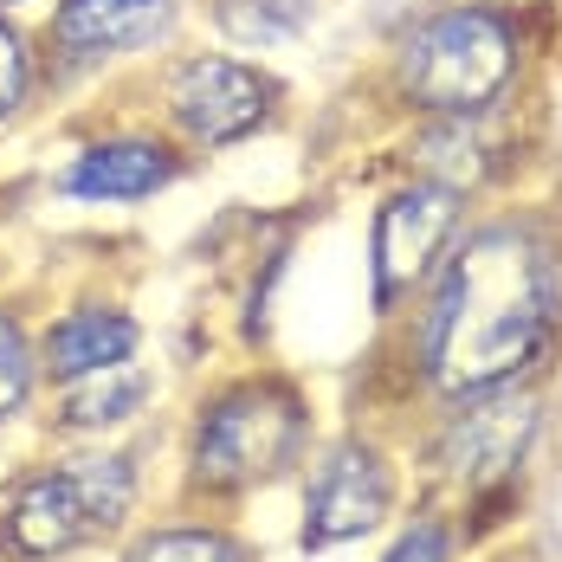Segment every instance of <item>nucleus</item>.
Returning a JSON list of instances; mask_svg holds the SVG:
<instances>
[{
    "label": "nucleus",
    "instance_id": "6ab92c4d",
    "mask_svg": "<svg viewBox=\"0 0 562 562\" xmlns=\"http://www.w3.org/2000/svg\"><path fill=\"white\" fill-rule=\"evenodd\" d=\"M0 7H7V0H0Z\"/></svg>",
    "mask_w": 562,
    "mask_h": 562
},
{
    "label": "nucleus",
    "instance_id": "6e6552de",
    "mask_svg": "<svg viewBox=\"0 0 562 562\" xmlns=\"http://www.w3.org/2000/svg\"><path fill=\"white\" fill-rule=\"evenodd\" d=\"M272 111V85L239 58H188L169 85V116L188 143H239Z\"/></svg>",
    "mask_w": 562,
    "mask_h": 562
},
{
    "label": "nucleus",
    "instance_id": "20e7f679",
    "mask_svg": "<svg viewBox=\"0 0 562 562\" xmlns=\"http://www.w3.org/2000/svg\"><path fill=\"white\" fill-rule=\"evenodd\" d=\"M297 452H304V401L284 382H246V389H226L214 407H201V427H194L201 485L239 492V485L279 479Z\"/></svg>",
    "mask_w": 562,
    "mask_h": 562
},
{
    "label": "nucleus",
    "instance_id": "7ed1b4c3",
    "mask_svg": "<svg viewBox=\"0 0 562 562\" xmlns=\"http://www.w3.org/2000/svg\"><path fill=\"white\" fill-rule=\"evenodd\" d=\"M136 498V472L130 459H71L53 465L40 479L20 485V498L7 505L0 524V543L7 557H58V550H78L91 537H104L111 524H123V510Z\"/></svg>",
    "mask_w": 562,
    "mask_h": 562
},
{
    "label": "nucleus",
    "instance_id": "dca6fc26",
    "mask_svg": "<svg viewBox=\"0 0 562 562\" xmlns=\"http://www.w3.org/2000/svg\"><path fill=\"white\" fill-rule=\"evenodd\" d=\"M33 394V349L20 337V324L0 311V420L20 414V401Z\"/></svg>",
    "mask_w": 562,
    "mask_h": 562
},
{
    "label": "nucleus",
    "instance_id": "4468645a",
    "mask_svg": "<svg viewBox=\"0 0 562 562\" xmlns=\"http://www.w3.org/2000/svg\"><path fill=\"white\" fill-rule=\"evenodd\" d=\"M317 0H221V26L239 46H279L311 26Z\"/></svg>",
    "mask_w": 562,
    "mask_h": 562
},
{
    "label": "nucleus",
    "instance_id": "1a4fd4ad",
    "mask_svg": "<svg viewBox=\"0 0 562 562\" xmlns=\"http://www.w3.org/2000/svg\"><path fill=\"white\" fill-rule=\"evenodd\" d=\"M169 33H175V0H65L46 40L65 65H98V58L143 53Z\"/></svg>",
    "mask_w": 562,
    "mask_h": 562
},
{
    "label": "nucleus",
    "instance_id": "a211bd4d",
    "mask_svg": "<svg viewBox=\"0 0 562 562\" xmlns=\"http://www.w3.org/2000/svg\"><path fill=\"white\" fill-rule=\"evenodd\" d=\"M20 91H26V53H20V40H13V26L0 20V116L20 104Z\"/></svg>",
    "mask_w": 562,
    "mask_h": 562
},
{
    "label": "nucleus",
    "instance_id": "423d86ee",
    "mask_svg": "<svg viewBox=\"0 0 562 562\" xmlns=\"http://www.w3.org/2000/svg\"><path fill=\"white\" fill-rule=\"evenodd\" d=\"M452 233H459V188L414 181V188L382 201V214H375V304L382 311H394L434 272V259L447 252Z\"/></svg>",
    "mask_w": 562,
    "mask_h": 562
},
{
    "label": "nucleus",
    "instance_id": "9d476101",
    "mask_svg": "<svg viewBox=\"0 0 562 562\" xmlns=\"http://www.w3.org/2000/svg\"><path fill=\"white\" fill-rule=\"evenodd\" d=\"M175 181V162L162 143H143V136H116V143H91L71 169L58 175L65 194L78 201H143L156 188Z\"/></svg>",
    "mask_w": 562,
    "mask_h": 562
},
{
    "label": "nucleus",
    "instance_id": "f257e3e1",
    "mask_svg": "<svg viewBox=\"0 0 562 562\" xmlns=\"http://www.w3.org/2000/svg\"><path fill=\"white\" fill-rule=\"evenodd\" d=\"M557 259L524 226H479L459 239L427 311V375L447 394L517 382L557 330Z\"/></svg>",
    "mask_w": 562,
    "mask_h": 562
},
{
    "label": "nucleus",
    "instance_id": "f3484780",
    "mask_svg": "<svg viewBox=\"0 0 562 562\" xmlns=\"http://www.w3.org/2000/svg\"><path fill=\"white\" fill-rule=\"evenodd\" d=\"M447 557H452V530L440 524V517H420L414 530L394 537V550L382 562H447Z\"/></svg>",
    "mask_w": 562,
    "mask_h": 562
},
{
    "label": "nucleus",
    "instance_id": "f8f14e48",
    "mask_svg": "<svg viewBox=\"0 0 562 562\" xmlns=\"http://www.w3.org/2000/svg\"><path fill=\"white\" fill-rule=\"evenodd\" d=\"M149 394H156V382H149L136 362H111V369H98V375L65 382V427H116V420H130Z\"/></svg>",
    "mask_w": 562,
    "mask_h": 562
},
{
    "label": "nucleus",
    "instance_id": "0eeeda50",
    "mask_svg": "<svg viewBox=\"0 0 562 562\" xmlns=\"http://www.w3.org/2000/svg\"><path fill=\"white\" fill-rule=\"evenodd\" d=\"M394 505V472L382 465V452L362 440H342L324 452L311 492H304V550H330L349 543L362 530H375Z\"/></svg>",
    "mask_w": 562,
    "mask_h": 562
},
{
    "label": "nucleus",
    "instance_id": "ddd939ff",
    "mask_svg": "<svg viewBox=\"0 0 562 562\" xmlns=\"http://www.w3.org/2000/svg\"><path fill=\"white\" fill-rule=\"evenodd\" d=\"M414 162L427 169V181L440 188H459V181H479L485 175V143L465 116H440L420 143H414Z\"/></svg>",
    "mask_w": 562,
    "mask_h": 562
},
{
    "label": "nucleus",
    "instance_id": "f03ea898",
    "mask_svg": "<svg viewBox=\"0 0 562 562\" xmlns=\"http://www.w3.org/2000/svg\"><path fill=\"white\" fill-rule=\"evenodd\" d=\"M401 91L434 116H472L485 111L510 78H517V33L485 7H452L420 20L401 58H394Z\"/></svg>",
    "mask_w": 562,
    "mask_h": 562
},
{
    "label": "nucleus",
    "instance_id": "2eb2a0df",
    "mask_svg": "<svg viewBox=\"0 0 562 562\" xmlns=\"http://www.w3.org/2000/svg\"><path fill=\"white\" fill-rule=\"evenodd\" d=\"M123 562H246V550L226 530H156Z\"/></svg>",
    "mask_w": 562,
    "mask_h": 562
},
{
    "label": "nucleus",
    "instance_id": "9b49d317",
    "mask_svg": "<svg viewBox=\"0 0 562 562\" xmlns=\"http://www.w3.org/2000/svg\"><path fill=\"white\" fill-rule=\"evenodd\" d=\"M136 356V324L123 311H104V304H85V311H65L46 337V369L58 382H78V375H98L111 362H130Z\"/></svg>",
    "mask_w": 562,
    "mask_h": 562
},
{
    "label": "nucleus",
    "instance_id": "39448f33",
    "mask_svg": "<svg viewBox=\"0 0 562 562\" xmlns=\"http://www.w3.org/2000/svg\"><path fill=\"white\" fill-rule=\"evenodd\" d=\"M530 440H537V401L505 382V389L459 394V407L440 427L434 459H440V472L452 485H465V498H498V492L517 485Z\"/></svg>",
    "mask_w": 562,
    "mask_h": 562
}]
</instances>
